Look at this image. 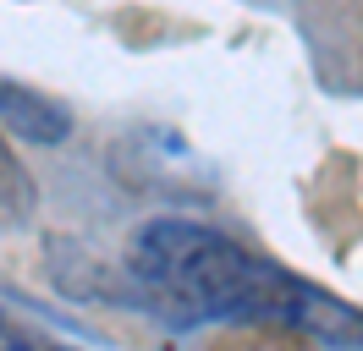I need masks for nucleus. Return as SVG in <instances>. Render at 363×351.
Instances as JSON below:
<instances>
[{
	"instance_id": "1",
	"label": "nucleus",
	"mask_w": 363,
	"mask_h": 351,
	"mask_svg": "<svg viewBox=\"0 0 363 351\" xmlns=\"http://www.w3.org/2000/svg\"><path fill=\"white\" fill-rule=\"evenodd\" d=\"M133 275L149 302L177 324H253L303 329L314 340H363V313L341 297L297 280L292 269L259 258L253 247L209 231L199 219H149L133 236Z\"/></svg>"
},
{
	"instance_id": "2",
	"label": "nucleus",
	"mask_w": 363,
	"mask_h": 351,
	"mask_svg": "<svg viewBox=\"0 0 363 351\" xmlns=\"http://www.w3.org/2000/svg\"><path fill=\"white\" fill-rule=\"evenodd\" d=\"M0 121H6V132H17L28 143H67L72 110L61 105V99L39 93V88L0 77Z\"/></svg>"
},
{
	"instance_id": "3",
	"label": "nucleus",
	"mask_w": 363,
	"mask_h": 351,
	"mask_svg": "<svg viewBox=\"0 0 363 351\" xmlns=\"http://www.w3.org/2000/svg\"><path fill=\"white\" fill-rule=\"evenodd\" d=\"M33 209V187H28V171L17 165V154L6 149L0 137V219H23Z\"/></svg>"
},
{
	"instance_id": "4",
	"label": "nucleus",
	"mask_w": 363,
	"mask_h": 351,
	"mask_svg": "<svg viewBox=\"0 0 363 351\" xmlns=\"http://www.w3.org/2000/svg\"><path fill=\"white\" fill-rule=\"evenodd\" d=\"M0 351H67V346H55V340H45L39 329H28L23 318L0 313Z\"/></svg>"
}]
</instances>
